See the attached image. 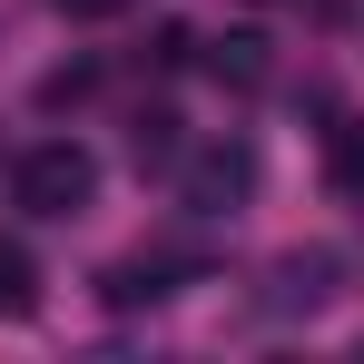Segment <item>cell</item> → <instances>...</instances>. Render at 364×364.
<instances>
[{
  "label": "cell",
  "mask_w": 364,
  "mask_h": 364,
  "mask_svg": "<svg viewBox=\"0 0 364 364\" xmlns=\"http://www.w3.org/2000/svg\"><path fill=\"white\" fill-rule=\"evenodd\" d=\"M10 207L40 217V227L89 217V207H99V158H89L79 138H40V148H20V168H10Z\"/></svg>",
  "instance_id": "obj_1"
},
{
  "label": "cell",
  "mask_w": 364,
  "mask_h": 364,
  "mask_svg": "<svg viewBox=\"0 0 364 364\" xmlns=\"http://www.w3.org/2000/svg\"><path fill=\"white\" fill-rule=\"evenodd\" d=\"M168 178H178L187 217H237L246 197H256V148H246V138H197Z\"/></svg>",
  "instance_id": "obj_2"
},
{
  "label": "cell",
  "mask_w": 364,
  "mask_h": 364,
  "mask_svg": "<svg viewBox=\"0 0 364 364\" xmlns=\"http://www.w3.org/2000/svg\"><path fill=\"white\" fill-rule=\"evenodd\" d=\"M335 286H345V256L335 246H286L276 266H266V286H256V315H325L335 305Z\"/></svg>",
  "instance_id": "obj_3"
},
{
  "label": "cell",
  "mask_w": 364,
  "mask_h": 364,
  "mask_svg": "<svg viewBox=\"0 0 364 364\" xmlns=\"http://www.w3.org/2000/svg\"><path fill=\"white\" fill-rule=\"evenodd\" d=\"M178 276H197V256L148 246V256H119V266L99 276V296H109V305H168V296H178Z\"/></svg>",
  "instance_id": "obj_4"
},
{
  "label": "cell",
  "mask_w": 364,
  "mask_h": 364,
  "mask_svg": "<svg viewBox=\"0 0 364 364\" xmlns=\"http://www.w3.org/2000/svg\"><path fill=\"white\" fill-rule=\"evenodd\" d=\"M207 79H217V89H266V79H276L266 30H227V40H207Z\"/></svg>",
  "instance_id": "obj_5"
},
{
  "label": "cell",
  "mask_w": 364,
  "mask_h": 364,
  "mask_svg": "<svg viewBox=\"0 0 364 364\" xmlns=\"http://www.w3.org/2000/svg\"><path fill=\"white\" fill-rule=\"evenodd\" d=\"M30 315H40V256L0 237V325H30Z\"/></svg>",
  "instance_id": "obj_6"
},
{
  "label": "cell",
  "mask_w": 364,
  "mask_h": 364,
  "mask_svg": "<svg viewBox=\"0 0 364 364\" xmlns=\"http://www.w3.org/2000/svg\"><path fill=\"white\" fill-rule=\"evenodd\" d=\"M325 187L364 207V119H335V128H325Z\"/></svg>",
  "instance_id": "obj_7"
},
{
  "label": "cell",
  "mask_w": 364,
  "mask_h": 364,
  "mask_svg": "<svg viewBox=\"0 0 364 364\" xmlns=\"http://www.w3.org/2000/svg\"><path fill=\"white\" fill-rule=\"evenodd\" d=\"M128 158H138V168H178V158H187V148H178V109H138Z\"/></svg>",
  "instance_id": "obj_8"
},
{
  "label": "cell",
  "mask_w": 364,
  "mask_h": 364,
  "mask_svg": "<svg viewBox=\"0 0 364 364\" xmlns=\"http://www.w3.org/2000/svg\"><path fill=\"white\" fill-rule=\"evenodd\" d=\"M50 10H60V20H128L138 0H50Z\"/></svg>",
  "instance_id": "obj_9"
}]
</instances>
